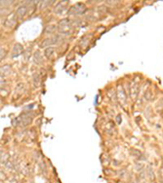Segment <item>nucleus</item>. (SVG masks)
I'll return each mask as SVG.
<instances>
[{
	"mask_svg": "<svg viewBox=\"0 0 163 183\" xmlns=\"http://www.w3.org/2000/svg\"><path fill=\"white\" fill-rule=\"evenodd\" d=\"M58 30L61 34L63 35H70L73 31V27L71 25V22H70L69 19H63V20L60 21L58 23Z\"/></svg>",
	"mask_w": 163,
	"mask_h": 183,
	"instance_id": "nucleus-1",
	"label": "nucleus"
},
{
	"mask_svg": "<svg viewBox=\"0 0 163 183\" xmlns=\"http://www.w3.org/2000/svg\"><path fill=\"white\" fill-rule=\"evenodd\" d=\"M17 20H18V17L16 15V13L12 12V13H10L6 17L5 20H4L3 25L7 28H12L15 27V25L17 23Z\"/></svg>",
	"mask_w": 163,
	"mask_h": 183,
	"instance_id": "nucleus-2",
	"label": "nucleus"
},
{
	"mask_svg": "<svg viewBox=\"0 0 163 183\" xmlns=\"http://www.w3.org/2000/svg\"><path fill=\"white\" fill-rule=\"evenodd\" d=\"M61 37L60 35H54V36L52 37H48L46 38V39H44L43 41L41 42V44H40V47H42V48H48V46L50 47V45H53V44H57L59 41H60Z\"/></svg>",
	"mask_w": 163,
	"mask_h": 183,
	"instance_id": "nucleus-3",
	"label": "nucleus"
},
{
	"mask_svg": "<svg viewBox=\"0 0 163 183\" xmlns=\"http://www.w3.org/2000/svg\"><path fill=\"white\" fill-rule=\"evenodd\" d=\"M31 120H32V117H31V114H29V112L23 114V115L19 116L17 118L18 125H21V126H23V127H25V126L29 125L30 123H31Z\"/></svg>",
	"mask_w": 163,
	"mask_h": 183,
	"instance_id": "nucleus-4",
	"label": "nucleus"
},
{
	"mask_svg": "<svg viewBox=\"0 0 163 183\" xmlns=\"http://www.w3.org/2000/svg\"><path fill=\"white\" fill-rule=\"evenodd\" d=\"M84 11H85L84 4L83 3H77L69 9L68 14H69V15H80V14H83Z\"/></svg>",
	"mask_w": 163,
	"mask_h": 183,
	"instance_id": "nucleus-5",
	"label": "nucleus"
},
{
	"mask_svg": "<svg viewBox=\"0 0 163 183\" xmlns=\"http://www.w3.org/2000/svg\"><path fill=\"white\" fill-rule=\"evenodd\" d=\"M117 98L122 105H125V104H126V100H127L126 94H125V92L121 85H118L117 86Z\"/></svg>",
	"mask_w": 163,
	"mask_h": 183,
	"instance_id": "nucleus-6",
	"label": "nucleus"
},
{
	"mask_svg": "<svg viewBox=\"0 0 163 183\" xmlns=\"http://www.w3.org/2000/svg\"><path fill=\"white\" fill-rule=\"evenodd\" d=\"M23 48L22 45L20 43H16L14 45L13 49H12V53H11L12 58H17V57H19L23 53Z\"/></svg>",
	"mask_w": 163,
	"mask_h": 183,
	"instance_id": "nucleus-7",
	"label": "nucleus"
},
{
	"mask_svg": "<svg viewBox=\"0 0 163 183\" xmlns=\"http://www.w3.org/2000/svg\"><path fill=\"white\" fill-rule=\"evenodd\" d=\"M139 92V85L138 82H133L131 84V87H130V96L132 97L133 99H136L137 96H138Z\"/></svg>",
	"mask_w": 163,
	"mask_h": 183,
	"instance_id": "nucleus-8",
	"label": "nucleus"
},
{
	"mask_svg": "<svg viewBox=\"0 0 163 183\" xmlns=\"http://www.w3.org/2000/svg\"><path fill=\"white\" fill-rule=\"evenodd\" d=\"M27 7L25 5H21L18 7V9L16 10V15H17L18 19H23V17L27 15Z\"/></svg>",
	"mask_w": 163,
	"mask_h": 183,
	"instance_id": "nucleus-9",
	"label": "nucleus"
},
{
	"mask_svg": "<svg viewBox=\"0 0 163 183\" xmlns=\"http://www.w3.org/2000/svg\"><path fill=\"white\" fill-rule=\"evenodd\" d=\"M67 2H59L58 4H57V6L55 7V10H54V12L57 14V15H61V14H63V12H65V6H67Z\"/></svg>",
	"mask_w": 163,
	"mask_h": 183,
	"instance_id": "nucleus-10",
	"label": "nucleus"
},
{
	"mask_svg": "<svg viewBox=\"0 0 163 183\" xmlns=\"http://www.w3.org/2000/svg\"><path fill=\"white\" fill-rule=\"evenodd\" d=\"M33 61H34V63H36V65H38L43 63V58H42V55H41V53H40L39 50H37V51L34 52Z\"/></svg>",
	"mask_w": 163,
	"mask_h": 183,
	"instance_id": "nucleus-11",
	"label": "nucleus"
},
{
	"mask_svg": "<svg viewBox=\"0 0 163 183\" xmlns=\"http://www.w3.org/2000/svg\"><path fill=\"white\" fill-rule=\"evenodd\" d=\"M54 53H55V48L54 47H48V48L44 50V56H45L46 59H50Z\"/></svg>",
	"mask_w": 163,
	"mask_h": 183,
	"instance_id": "nucleus-12",
	"label": "nucleus"
},
{
	"mask_svg": "<svg viewBox=\"0 0 163 183\" xmlns=\"http://www.w3.org/2000/svg\"><path fill=\"white\" fill-rule=\"evenodd\" d=\"M32 79H33V85L36 88H38L40 86V82H41V79H40V76L38 73H33Z\"/></svg>",
	"mask_w": 163,
	"mask_h": 183,
	"instance_id": "nucleus-13",
	"label": "nucleus"
},
{
	"mask_svg": "<svg viewBox=\"0 0 163 183\" xmlns=\"http://www.w3.org/2000/svg\"><path fill=\"white\" fill-rule=\"evenodd\" d=\"M11 72V67L10 65H4L1 67V76L5 77L6 75H9Z\"/></svg>",
	"mask_w": 163,
	"mask_h": 183,
	"instance_id": "nucleus-14",
	"label": "nucleus"
},
{
	"mask_svg": "<svg viewBox=\"0 0 163 183\" xmlns=\"http://www.w3.org/2000/svg\"><path fill=\"white\" fill-rule=\"evenodd\" d=\"M56 30V27L55 25H49V27H45V30H44V34L46 35H51L55 32Z\"/></svg>",
	"mask_w": 163,
	"mask_h": 183,
	"instance_id": "nucleus-15",
	"label": "nucleus"
},
{
	"mask_svg": "<svg viewBox=\"0 0 163 183\" xmlns=\"http://www.w3.org/2000/svg\"><path fill=\"white\" fill-rule=\"evenodd\" d=\"M144 97H145L146 100H150V99H152V91H150V89H148L145 92V94H144Z\"/></svg>",
	"mask_w": 163,
	"mask_h": 183,
	"instance_id": "nucleus-16",
	"label": "nucleus"
},
{
	"mask_svg": "<svg viewBox=\"0 0 163 183\" xmlns=\"http://www.w3.org/2000/svg\"><path fill=\"white\" fill-rule=\"evenodd\" d=\"M41 3H42V5H40V9H44L45 7L48 6L49 4L51 3V2L50 1H42Z\"/></svg>",
	"mask_w": 163,
	"mask_h": 183,
	"instance_id": "nucleus-17",
	"label": "nucleus"
},
{
	"mask_svg": "<svg viewBox=\"0 0 163 183\" xmlns=\"http://www.w3.org/2000/svg\"><path fill=\"white\" fill-rule=\"evenodd\" d=\"M6 54H7V52L5 51V49L1 48V56H0V58H1V59H5Z\"/></svg>",
	"mask_w": 163,
	"mask_h": 183,
	"instance_id": "nucleus-18",
	"label": "nucleus"
},
{
	"mask_svg": "<svg viewBox=\"0 0 163 183\" xmlns=\"http://www.w3.org/2000/svg\"><path fill=\"white\" fill-rule=\"evenodd\" d=\"M159 176H160V178H161V180L163 181V168H161L159 170Z\"/></svg>",
	"mask_w": 163,
	"mask_h": 183,
	"instance_id": "nucleus-19",
	"label": "nucleus"
}]
</instances>
